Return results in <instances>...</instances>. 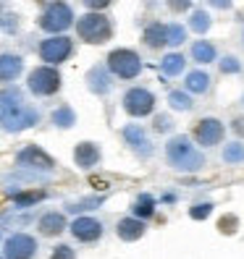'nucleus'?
<instances>
[{
	"instance_id": "f257e3e1",
	"label": "nucleus",
	"mask_w": 244,
	"mask_h": 259,
	"mask_svg": "<svg viewBox=\"0 0 244 259\" xmlns=\"http://www.w3.org/2000/svg\"><path fill=\"white\" fill-rule=\"evenodd\" d=\"M165 160L173 170L179 173H197L207 165L202 149L192 142V136L187 134H173L168 142H165Z\"/></svg>"
},
{
	"instance_id": "f03ea898",
	"label": "nucleus",
	"mask_w": 244,
	"mask_h": 259,
	"mask_svg": "<svg viewBox=\"0 0 244 259\" xmlns=\"http://www.w3.org/2000/svg\"><path fill=\"white\" fill-rule=\"evenodd\" d=\"M74 29L84 45H108L116 34L113 19L105 11H87L82 16H76Z\"/></svg>"
},
{
	"instance_id": "7ed1b4c3",
	"label": "nucleus",
	"mask_w": 244,
	"mask_h": 259,
	"mask_svg": "<svg viewBox=\"0 0 244 259\" xmlns=\"http://www.w3.org/2000/svg\"><path fill=\"white\" fill-rule=\"evenodd\" d=\"M74 21H76V13L66 0H50V3H45L37 16V26L45 34H66L68 29H74Z\"/></svg>"
},
{
	"instance_id": "20e7f679",
	"label": "nucleus",
	"mask_w": 244,
	"mask_h": 259,
	"mask_svg": "<svg viewBox=\"0 0 244 259\" xmlns=\"http://www.w3.org/2000/svg\"><path fill=\"white\" fill-rule=\"evenodd\" d=\"M105 68L111 71L113 79H121V81H134L140 79V73L145 71V63H142V55L131 50V48H116L108 53L105 58Z\"/></svg>"
},
{
	"instance_id": "39448f33",
	"label": "nucleus",
	"mask_w": 244,
	"mask_h": 259,
	"mask_svg": "<svg viewBox=\"0 0 244 259\" xmlns=\"http://www.w3.org/2000/svg\"><path fill=\"white\" fill-rule=\"evenodd\" d=\"M26 89L34 97H55L63 89V76H60L58 66L40 63L26 73Z\"/></svg>"
},
{
	"instance_id": "423d86ee",
	"label": "nucleus",
	"mask_w": 244,
	"mask_h": 259,
	"mask_svg": "<svg viewBox=\"0 0 244 259\" xmlns=\"http://www.w3.org/2000/svg\"><path fill=\"white\" fill-rule=\"evenodd\" d=\"M37 55L48 66H63L74 55V39L68 34H48L45 39H40Z\"/></svg>"
},
{
	"instance_id": "0eeeda50",
	"label": "nucleus",
	"mask_w": 244,
	"mask_h": 259,
	"mask_svg": "<svg viewBox=\"0 0 244 259\" xmlns=\"http://www.w3.org/2000/svg\"><path fill=\"white\" fill-rule=\"evenodd\" d=\"M13 162H16L19 170H29V173H53L58 162L53 155H48L40 144H24L16 157H13Z\"/></svg>"
},
{
	"instance_id": "6e6552de",
	"label": "nucleus",
	"mask_w": 244,
	"mask_h": 259,
	"mask_svg": "<svg viewBox=\"0 0 244 259\" xmlns=\"http://www.w3.org/2000/svg\"><path fill=\"white\" fill-rule=\"evenodd\" d=\"M155 105H158V97L150 92L147 87H129L124 97H121V108H124L126 115L131 118H147L155 113Z\"/></svg>"
},
{
	"instance_id": "1a4fd4ad",
	"label": "nucleus",
	"mask_w": 244,
	"mask_h": 259,
	"mask_svg": "<svg viewBox=\"0 0 244 259\" xmlns=\"http://www.w3.org/2000/svg\"><path fill=\"white\" fill-rule=\"evenodd\" d=\"M40 120H42V113L34 108V105L24 102L21 108H16L13 113H8V115L0 118V128H3L6 134H21V131H26V128H34Z\"/></svg>"
},
{
	"instance_id": "9d476101",
	"label": "nucleus",
	"mask_w": 244,
	"mask_h": 259,
	"mask_svg": "<svg viewBox=\"0 0 244 259\" xmlns=\"http://www.w3.org/2000/svg\"><path fill=\"white\" fill-rule=\"evenodd\" d=\"M223 136H226V126H223V120H218V118H213V115H207V118H200L194 123V128H192V142L194 144H200V147H218L221 142H223Z\"/></svg>"
},
{
	"instance_id": "9b49d317",
	"label": "nucleus",
	"mask_w": 244,
	"mask_h": 259,
	"mask_svg": "<svg viewBox=\"0 0 244 259\" xmlns=\"http://www.w3.org/2000/svg\"><path fill=\"white\" fill-rule=\"evenodd\" d=\"M40 243L29 233H11L3 243V259H34Z\"/></svg>"
},
{
	"instance_id": "f8f14e48",
	"label": "nucleus",
	"mask_w": 244,
	"mask_h": 259,
	"mask_svg": "<svg viewBox=\"0 0 244 259\" xmlns=\"http://www.w3.org/2000/svg\"><path fill=\"white\" fill-rule=\"evenodd\" d=\"M66 231H68V233H71L76 241H82V243H95V241H100V238H102L105 228H102V223H100L97 218H89V215H76V218L68 223Z\"/></svg>"
},
{
	"instance_id": "ddd939ff",
	"label": "nucleus",
	"mask_w": 244,
	"mask_h": 259,
	"mask_svg": "<svg viewBox=\"0 0 244 259\" xmlns=\"http://www.w3.org/2000/svg\"><path fill=\"white\" fill-rule=\"evenodd\" d=\"M84 81H87V89L95 97H108L113 92V84H116V79L111 76V71L105 68V63H95L92 68L87 71Z\"/></svg>"
},
{
	"instance_id": "4468645a",
	"label": "nucleus",
	"mask_w": 244,
	"mask_h": 259,
	"mask_svg": "<svg viewBox=\"0 0 244 259\" xmlns=\"http://www.w3.org/2000/svg\"><path fill=\"white\" fill-rule=\"evenodd\" d=\"M121 136H124V142L129 144V149L134 152V155H140L142 160H147L152 155L150 136H147V131L140 123H126L124 128H121Z\"/></svg>"
},
{
	"instance_id": "2eb2a0df",
	"label": "nucleus",
	"mask_w": 244,
	"mask_h": 259,
	"mask_svg": "<svg viewBox=\"0 0 244 259\" xmlns=\"http://www.w3.org/2000/svg\"><path fill=\"white\" fill-rule=\"evenodd\" d=\"M102 160V149L100 144L95 142H79L74 147V165L79 167V170H92V167H97Z\"/></svg>"
},
{
	"instance_id": "dca6fc26",
	"label": "nucleus",
	"mask_w": 244,
	"mask_h": 259,
	"mask_svg": "<svg viewBox=\"0 0 244 259\" xmlns=\"http://www.w3.org/2000/svg\"><path fill=\"white\" fill-rule=\"evenodd\" d=\"M24 73V58L19 53H0V84H13Z\"/></svg>"
},
{
	"instance_id": "f3484780",
	"label": "nucleus",
	"mask_w": 244,
	"mask_h": 259,
	"mask_svg": "<svg viewBox=\"0 0 244 259\" xmlns=\"http://www.w3.org/2000/svg\"><path fill=\"white\" fill-rule=\"evenodd\" d=\"M66 228H68L66 215H63V212H55V209L45 212V215L37 220V231H40V236H45V238H55V236L63 233Z\"/></svg>"
},
{
	"instance_id": "a211bd4d",
	"label": "nucleus",
	"mask_w": 244,
	"mask_h": 259,
	"mask_svg": "<svg viewBox=\"0 0 244 259\" xmlns=\"http://www.w3.org/2000/svg\"><path fill=\"white\" fill-rule=\"evenodd\" d=\"M145 233H147V225H145V220L134 218V215H129V218H121V220L116 223V236H118L121 241H126V243H131V241H140Z\"/></svg>"
},
{
	"instance_id": "6ab92c4d",
	"label": "nucleus",
	"mask_w": 244,
	"mask_h": 259,
	"mask_svg": "<svg viewBox=\"0 0 244 259\" xmlns=\"http://www.w3.org/2000/svg\"><path fill=\"white\" fill-rule=\"evenodd\" d=\"M26 102L24 97V89L16 87V84H6L3 89H0V118L13 113L16 108H21V105Z\"/></svg>"
},
{
	"instance_id": "aec40b11",
	"label": "nucleus",
	"mask_w": 244,
	"mask_h": 259,
	"mask_svg": "<svg viewBox=\"0 0 244 259\" xmlns=\"http://www.w3.org/2000/svg\"><path fill=\"white\" fill-rule=\"evenodd\" d=\"M142 42H145V48H150V50L165 48V42H168V24L150 21L145 26V32H142Z\"/></svg>"
},
{
	"instance_id": "412c9836",
	"label": "nucleus",
	"mask_w": 244,
	"mask_h": 259,
	"mask_svg": "<svg viewBox=\"0 0 244 259\" xmlns=\"http://www.w3.org/2000/svg\"><path fill=\"white\" fill-rule=\"evenodd\" d=\"M8 196L16 209H29V207H37L40 202L48 199V191L45 189H19V191H8Z\"/></svg>"
},
{
	"instance_id": "4be33fe9",
	"label": "nucleus",
	"mask_w": 244,
	"mask_h": 259,
	"mask_svg": "<svg viewBox=\"0 0 244 259\" xmlns=\"http://www.w3.org/2000/svg\"><path fill=\"white\" fill-rule=\"evenodd\" d=\"M189 58L194 60L197 66H207V63H216L218 60V50H216V45H213L210 39H197V42H192V48H189Z\"/></svg>"
},
{
	"instance_id": "5701e85b",
	"label": "nucleus",
	"mask_w": 244,
	"mask_h": 259,
	"mask_svg": "<svg viewBox=\"0 0 244 259\" xmlns=\"http://www.w3.org/2000/svg\"><path fill=\"white\" fill-rule=\"evenodd\" d=\"M210 87H213V79H210V73L202 71V68H194V71H189L184 76V89L189 95H207Z\"/></svg>"
},
{
	"instance_id": "b1692460",
	"label": "nucleus",
	"mask_w": 244,
	"mask_h": 259,
	"mask_svg": "<svg viewBox=\"0 0 244 259\" xmlns=\"http://www.w3.org/2000/svg\"><path fill=\"white\" fill-rule=\"evenodd\" d=\"M160 71H163V76H181V73L187 71V58H184V53H179V50L165 53V55L160 58Z\"/></svg>"
},
{
	"instance_id": "393cba45",
	"label": "nucleus",
	"mask_w": 244,
	"mask_h": 259,
	"mask_svg": "<svg viewBox=\"0 0 244 259\" xmlns=\"http://www.w3.org/2000/svg\"><path fill=\"white\" fill-rule=\"evenodd\" d=\"M165 102H168V108L176 110V113H192L194 110V95H189L187 89H171Z\"/></svg>"
},
{
	"instance_id": "a878e982",
	"label": "nucleus",
	"mask_w": 244,
	"mask_h": 259,
	"mask_svg": "<svg viewBox=\"0 0 244 259\" xmlns=\"http://www.w3.org/2000/svg\"><path fill=\"white\" fill-rule=\"evenodd\" d=\"M50 123L55 126V128H60V131H68V128H74L76 126V110L71 108V105H58V108L50 113Z\"/></svg>"
},
{
	"instance_id": "bb28decb",
	"label": "nucleus",
	"mask_w": 244,
	"mask_h": 259,
	"mask_svg": "<svg viewBox=\"0 0 244 259\" xmlns=\"http://www.w3.org/2000/svg\"><path fill=\"white\" fill-rule=\"evenodd\" d=\"M155 207H158V202H155V196L152 194H140L134 199V204H131V215L134 218H140V220H150L152 215H155Z\"/></svg>"
},
{
	"instance_id": "cd10ccee",
	"label": "nucleus",
	"mask_w": 244,
	"mask_h": 259,
	"mask_svg": "<svg viewBox=\"0 0 244 259\" xmlns=\"http://www.w3.org/2000/svg\"><path fill=\"white\" fill-rule=\"evenodd\" d=\"M210 26H213V16L207 11H202V8H192L189 11V26L187 29H192L194 34H207L210 32Z\"/></svg>"
},
{
	"instance_id": "c85d7f7f",
	"label": "nucleus",
	"mask_w": 244,
	"mask_h": 259,
	"mask_svg": "<svg viewBox=\"0 0 244 259\" xmlns=\"http://www.w3.org/2000/svg\"><path fill=\"white\" fill-rule=\"evenodd\" d=\"M105 204V194L100 196H87V199H76V202H66V212L68 215H84V212H92L97 207Z\"/></svg>"
},
{
	"instance_id": "c756f323",
	"label": "nucleus",
	"mask_w": 244,
	"mask_h": 259,
	"mask_svg": "<svg viewBox=\"0 0 244 259\" xmlns=\"http://www.w3.org/2000/svg\"><path fill=\"white\" fill-rule=\"evenodd\" d=\"M221 160H223L226 165H241V162H244V144H241V139L223 144Z\"/></svg>"
},
{
	"instance_id": "7c9ffc66",
	"label": "nucleus",
	"mask_w": 244,
	"mask_h": 259,
	"mask_svg": "<svg viewBox=\"0 0 244 259\" xmlns=\"http://www.w3.org/2000/svg\"><path fill=\"white\" fill-rule=\"evenodd\" d=\"M187 37H189V29L184 26V24H168V42H165V48H181V45L187 42Z\"/></svg>"
},
{
	"instance_id": "2f4dec72",
	"label": "nucleus",
	"mask_w": 244,
	"mask_h": 259,
	"mask_svg": "<svg viewBox=\"0 0 244 259\" xmlns=\"http://www.w3.org/2000/svg\"><path fill=\"white\" fill-rule=\"evenodd\" d=\"M218 68L223 76H234V73H241V60L236 55H223L218 58Z\"/></svg>"
},
{
	"instance_id": "473e14b6",
	"label": "nucleus",
	"mask_w": 244,
	"mask_h": 259,
	"mask_svg": "<svg viewBox=\"0 0 244 259\" xmlns=\"http://www.w3.org/2000/svg\"><path fill=\"white\" fill-rule=\"evenodd\" d=\"M19 26H21L19 13H3V16H0V32L3 34H16Z\"/></svg>"
},
{
	"instance_id": "72a5a7b5",
	"label": "nucleus",
	"mask_w": 244,
	"mask_h": 259,
	"mask_svg": "<svg viewBox=\"0 0 244 259\" xmlns=\"http://www.w3.org/2000/svg\"><path fill=\"white\" fill-rule=\"evenodd\" d=\"M213 215V202H197L189 207V218L192 220H207Z\"/></svg>"
},
{
	"instance_id": "f704fd0d",
	"label": "nucleus",
	"mask_w": 244,
	"mask_h": 259,
	"mask_svg": "<svg viewBox=\"0 0 244 259\" xmlns=\"http://www.w3.org/2000/svg\"><path fill=\"white\" fill-rule=\"evenodd\" d=\"M236 228H239V218H236V215H223V218L218 220V231H221L223 236H234Z\"/></svg>"
},
{
	"instance_id": "c9c22d12",
	"label": "nucleus",
	"mask_w": 244,
	"mask_h": 259,
	"mask_svg": "<svg viewBox=\"0 0 244 259\" xmlns=\"http://www.w3.org/2000/svg\"><path fill=\"white\" fill-rule=\"evenodd\" d=\"M152 128H155L158 134H171V131H173V120H171V115H165V113L155 115V118H152Z\"/></svg>"
},
{
	"instance_id": "e433bc0d",
	"label": "nucleus",
	"mask_w": 244,
	"mask_h": 259,
	"mask_svg": "<svg viewBox=\"0 0 244 259\" xmlns=\"http://www.w3.org/2000/svg\"><path fill=\"white\" fill-rule=\"evenodd\" d=\"M197 0H165V6H168L171 13H189L194 8Z\"/></svg>"
},
{
	"instance_id": "4c0bfd02",
	"label": "nucleus",
	"mask_w": 244,
	"mask_h": 259,
	"mask_svg": "<svg viewBox=\"0 0 244 259\" xmlns=\"http://www.w3.org/2000/svg\"><path fill=\"white\" fill-rule=\"evenodd\" d=\"M50 259H76V251L68 246V243H58V246L50 251Z\"/></svg>"
},
{
	"instance_id": "58836bf2",
	"label": "nucleus",
	"mask_w": 244,
	"mask_h": 259,
	"mask_svg": "<svg viewBox=\"0 0 244 259\" xmlns=\"http://www.w3.org/2000/svg\"><path fill=\"white\" fill-rule=\"evenodd\" d=\"M87 11H108L116 0H79Z\"/></svg>"
},
{
	"instance_id": "ea45409f",
	"label": "nucleus",
	"mask_w": 244,
	"mask_h": 259,
	"mask_svg": "<svg viewBox=\"0 0 244 259\" xmlns=\"http://www.w3.org/2000/svg\"><path fill=\"white\" fill-rule=\"evenodd\" d=\"M231 131L239 136V139H244V115H236V118L231 120Z\"/></svg>"
},
{
	"instance_id": "a19ab883",
	"label": "nucleus",
	"mask_w": 244,
	"mask_h": 259,
	"mask_svg": "<svg viewBox=\"0 0 244 259\" xmlns=\"http://www.w3.org/2000/svg\"><path fill=\"white\" fill-rule=\"evenodd\" d=\"M207 3L218 11H231L234 8V0H207Z\"/></svg>"
},
{
	"instance_id": "79ce46f5",
	"label": "nucleus",
	"mask_w": 244,
	"mask_h": 259,
	"mask_svg": "<svg viewBox=\"0 0 244 259\" xmlns=\"http://www.w3.org/2000/svg\"><path fill=\"white\" fill-rule=\"evenodd\" d=\"M0 16H3V6H0Z\"/></svg>"
},
{
	"instance_id": "37998d69",
	"label": "nucleus",
	"mask_w": 244,
	"mask_h": 259,
	"mask_svg": "<svg viewBox=\"0 0 244 259\" xmlns=\"http://www.w3.org/2000/svg\"><path fill=\"white\" fill-rule=\"evenodd\" d=\"M241 45H244V32H241Z\"/></svg>"
},
{
	"instance_id": "c03bdc74",
	"label": "nucleus",
	"mask_w": 244,
	"mask_h": 259,
	"mask_svg": "<svg viewBox=\"0 0 244 259\" xmlns=\"http://www.w3.org/2000/svg\"><path fill=\"white\" fill-rule=\"evenodd\" d=\"M241 105H244V95H241Z\"/></svg>"
},
{
	"instance_id": "a18cd8bd",
	"label": "nucleus",
	"mask_w": 244,
	"mask_h": 259,
	"mask_svg": "<svg viewBox=\"0 0 244 259\" xmlns=\"http://www.w3.org/2000/svg\"><path fill=\"white\" fill-rule=\"evenodd\" d=\"M0 259H3V254H0Z\"/></svg>"
}]
</instances>
